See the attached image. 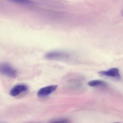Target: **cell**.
<instances>
[{
    "mask_svg": "<svg viewBox=\"0 0 123 123\" xmlns=\"http://www.w3.org/2000/svg\"><path fill=\"white\" fill-rule=\"evenodd\" d=\"M45 57L46 59L51 60H68L71 58V55L65 52L54 51L47 53Z\"/></svg>",
    "mask_w": 123,
    "mask_h": 123,
    "instance_id": "1",
    "label": "cell"
},
{
    "mask_svg": "<svg viewBox=\"0 0 123 123\" xmlns=\"http://www.w3.org/2000/svg\"><path fill=\"white\" fill-rule=\"evenodd\" d=\"M0 73L11 78L16 77L18 75L17 70L7 63L0 64Z\"/></svg>",
    "mask_w": 123,
    "mask_h": 123,
    "instance_id": "2",
    "label": "cell"
},
{
    "mask_svg": "<svg viewBox=\"0 0 123 123\" xmlns=\"http://www.w3.org/2000/svg\"><path fill=\"white\" fill-rule=\"evenodd\" d=\"M57 87V85H51L44 87L39 90L37 95L41 98L46 97L55 91Z\"/></svg>",
    "mask_w": 123,
    "mask_h": 123,
    "instance_id": "3",
    "label": "cell"
},
{
    "mask_svg": "<svg viewBox=\"0 0 123 123\" xmlns=\"http://www.w3.org/2000/svg\"><path fill=\"white\" fill-rule=\"evenodd\" d=\"M98 74L101 76H106L120 80L121 78L118 69L116 68H111L106 71L99 72Z\"/></svg>",
    "mask_w": 123,
    "mask_h": 123,
    "instance_id": "4",
    "label": "cell"
},
{
    "mask_svg": "<svg viewBox=\"0 0 123 123\" xmlns=\"http://www.w3.org/2000/svg\"><path fill=\"white\" fill-rule=\"evenodd\" d=\"M28 87L26 85L20 84L14 86L10 91V94L11 96L16 97L28 91Z\"/></svg>",
    "mask_w": 123,
    "mask_h": 123,
    "instance_id": "5",
    "label": "cell"
},
{
    "mask_svg": "<svg viewBox=\"0 0 123 123\" xmlns=\"http://www.w3.org/2000/svg\"><path fill=\"white\" fill-rule=\"evenodd\" d=\"M88 85L92 87H100V86H105L106 85L105 82L100 80H91L88 83Z\"/></svg>",
    "mask_w": 123,
    "mask_h": 123,
    "instance_id": "6",
    "label": "cell"
},
{
    "mask_svg": "<svg viewBox=\"0 0 123 123\" xmlns=\"http://www.w3.org/2000/svg\"><path fill=\"white\" fill-rule=\"evenodd\" d=\"M11 1H13L20 4L30 5L33 3V2L30 0H10Z\"/></svg>",
    "mask_w": 123,
    "mask_h": 123,
    "instance_id": "7",
    "label": "cell"
},
{
    "mask_svg": "<svg viewBox=\"0 0 123 123\" xmlns=\"http://www.w3.org/2000/svg\"><path fill=\"white\" fill-rule=\"evenodd\" d=\"M70 122L69 119L66 118H60L52 120L51 122L52 123H69Z\"/></svg>",
    "mask_w": 123,
    "mask_h": 123,
    "instance_id": "8",
    "label": "cell"
}]
</instances>
